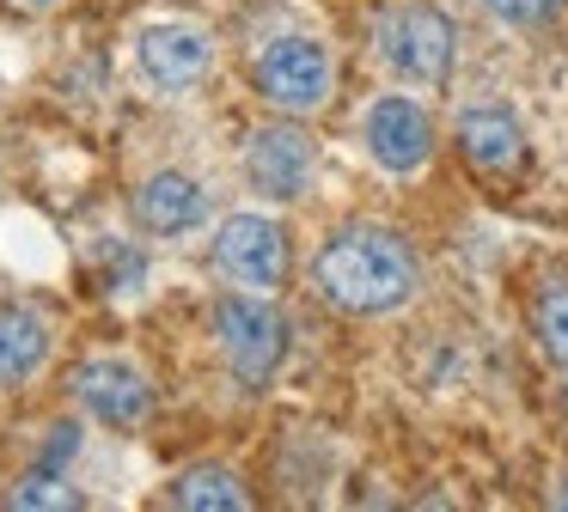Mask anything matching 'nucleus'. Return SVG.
Returning <instances> with one entry per match:
<instances>
[{
  "label": "nucleus",
  "instance_id": "obj_1",
  "mask_svg": "<svg viewBox=\"0 0 568 512\" xmlns=\"http://www.w3.org/2000/svg\"><path fill=\"white\" fill-rule=\"evenodd\" d=\"M312 287L355 317H385L416 293V256L385 226H348L312 256Z\"/></svg>",
  "mask_w": 568,
  "mask_h": 512
},
{
  "label": "nucleus",
  "instance_id": "obj_2",
  "mask_svg": "<svg viewBox=\"0 0 568 512\" xmlns=\"http://www.w3.org/2000/svg\"><path fill=\"white\" fill-rule=\"evenodd\" d=\"M214 324H221L226 366H233L245 385H270L275 366H282V354H287L282 311H275V305H263V299H221Z\"/></svg>",
  "mask_w": 568,
  "mask_h": 512
},
{
  "label": "nucleus",
  "instance_id": "obj_3",
  "mask_svg": "<svg viewBox=\"0 0 568 512\" xmlns=\"http://www.w3.org/2000/svg\"><path fill=\"white\" fill-rule=\"evenodd\" d=\"M379 49L404 80L440 85L453 73V24L434 7H397L379 19Z\"/></svg>",
  "mask_w": 568,
  "mask_h": 512
},
{
  "label": "nucleus",
  "instance_id": "obj_4",
  "mask_svg": "<svg viewBox=\"0 0 568 512\" xmlns=\"http://www.w3.org/2000/svg\"><path fill=\"white\" fill-rule=\"evenodd\" d=\"M331 49L312 43V37H275L257 55V92L282 110H318L331 98Z\"/></svg>",
  "mask_w": 568,
  "mask_h": 512
},
{
  "label": "nucleus",
  "instance_id": "obj_5",
  "mask_svg": "<svg viewBox=\"0 0 568 512\" xmlns=\"http://www.w3.org/2000/svg\"><path fill=\"white\" fill-rule=\"evenodd\" d=\"M214 263L221 275L245 280V287H282L287 275V232L263 214H233L214 232Z\"/></svg>",
  "mask_w": 568,
  "mask_h": 512
},
{
  "label": "nucleus",
  "instance_id": "obj_6",
  "mask_svg": "<svg viewBox=\"0 0 568 512\" xmlns=\"http://www.w3.org/2000/svg\"><path fill=\"white\" fill-rule=\"evenodd\" d=\"M74 390L104 427H141L153 414V385L129 360H87L74 372Z\"/></svg>",
  "mask_w": 568,
  "mask_h": 512
},
{
  "label": "nucleus",
  "instance_id": "obj_7",
  "mask_svg": "<svg viewBox=\"0 0 568 512\" xmlns=\"http://www.w3.org/2000/svg\"><path fill=\"white\" fill-rule=\"evenodd\" d=\"M209 61H214V43L196 24H153V31H141V73H148L160 92H190V85H202Z\"/></svg>",
  "mask_w": 568,
  "mask_h": 512
},
{
  "label": "nucleus",
  "instance_id": "obj_8",
  "mask_svg": "<svg viewBox=\"0 0 568 512\" xmlns=\"http://www.w3.org/2000/svg\"><path fill=\"white\" fill-rule=\"evenodd\" d=\"M367 153L379 158L385 171H397V177L428 165L434 129H428V116H422V104H409V98H379V104L367 110Z\"/></svg>",
  "mask_w": 568,
  "mask_h": 512
},
{
  "label": "nucleus",
  "instance_id": "obj_9",
  "mask_svg": "<svg viewBox=\"0 0 568 512\" xmlns=\"http://www.w3.org/2000/svg\"><path fill=\"white\" fill-rule=\"evenodd\" d=\"M245 177L275 202H294L312 177V141L300 129H257L245 146Z\"/></svg>",
  "mask_w": 568,
  "mask_h": 512
},
{
  "label": "nucleus",
  "instance_id": "obj_10",
  "mask_svg": "<svg viewBox=\"0 0 568 512\" xmlns=\"http://www.w3.org/2000/svg\"><path fill=\"white\" fill-rule=\"evenodd\" d=\"M202 214H209V195H202V183L184 177V171H160V177H148L135 195V219L148 232H160V238L196 232Z\"/></svg>",
  "mask_w": 568,
  "mask_h": 512
},
{
  "label": "nucleus",
  "instance_id": "obj_11",
  "mask_svg": "<svg viewBox=\"0 0 568 512\" xmlns=\"http://www.w3.org/2000/svg\"><path fill=\"white\" fill-rule=\"evenodd\" d=\"M458 146H465V158L477 171H514L519 158H526V134H519V122L507 116V110L483 104V110H465L458 116Z\"/></svg>",
  "mask_w": 568,
  "mask_h": 512
},
{
  "label": "nucleus",
  "instance_id": "obj_12",
  "mask_svg": "<svg viewBox=\"0 0 568 512\" xmlns=\"http://www.w3.org/2000/svg\"><path fill=\"white\" fill-rule=\"evenodd\" d=\"M50 360V324L26 305H0V385H26Z\"/></svg>",
  "mask_w": 568,
  "mask_h": 512
},
{
  "label": "nucleus",
  "instance_id": "obj_13",
  "mask_svg": "<svg viewBox=\"0 0 568 512\" xmlns=\"http://www.w3.org/2000/svg\"><path fill=\"white\" fill-rule=\"evenodd\" d=\"M172 506H184V512H245L251 506V494H245V482H239L233 470H214V463H196V470H184L172 482Z\"/></svg>",
  "mask_w": 568,
  "mask_h": 512
},
{
  "label": "nucleus",
  "instance_id": "obj_14",
  "mask_svg": "<svg viewBox=\"0 0 568 512\" xmlns=\"http://www.w3.org/2000/svg\"><path fill=\"white\" fill-rule=\"evenodd\" d=\"M531 329H538L544 354H550L556 366H568V280H550V287L538 293V305H531Z\"/></svg>",
  "mask_w": 568,
  "mask_h": 512
},
{
  "label": "nucleus",
  "instance_id": "obj_15",
  "mask_svg": "<svg viewBox=\"0 0 568 512\" xmlns=\"http://www.w3.org/2000/svg\"><path fill=\"white\" fill-rule=\"evenodd\" d=\"M7 506H19V512H68V506H80V494L55 470H31L26 482L7 494Z\"/></svg>",
  "mask_w": 568,
  "mask_h": 512
},
{
  "label": "nucleus",
  "instance_id": "obj_16",
  "mask_svg": "<svg viewBox=\"0 0 568 512\" xmlns=\"http://www.w3.org/2000/svg\"><path fill=\"white\" fill-rule=\"evenodd\" d=\"M568 0H489V12H501L507 24H544V19H556Z\"/></svg>",
  "mask_w": 568,
  "mask_h": 512
},
{
  "label": "nucleus",
  "instance_id": "obj_17",
  "mask_svg": "<svg viewBox=\"0 0 568 512\" xmlns=\"http://www.w3.org/2000/svg\"><path fill=\"white\" fill-rule=\"evenodd\" d=\"M74 451H80V427H74V421H62V427L50 433V451H43V470H62V463L74 458Z\"/></svg>",
  "mask_w": 568,
  "mask_h": 512
},
{
  "label": "nucleus",
  "instance_id": "obj_18",
  "mask_svg": "<svg viewBox=\"0 0 568 512\" xmlns=\"http://www.w3.org/2000/svg\"><path fill=\"white\" fill-rule=\"evenodd\" d=\"M13 7H31V12H43V7H55V0H13Z\"/></svg>",
  "mask_w": 568,
  "mask_h": 512
}]
</instances>
